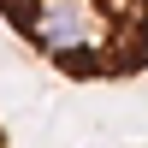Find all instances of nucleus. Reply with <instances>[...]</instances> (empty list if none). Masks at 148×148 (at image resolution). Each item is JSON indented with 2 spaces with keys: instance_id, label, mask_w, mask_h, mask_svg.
I'll list each match as a JSON object with an SVG mask.
<instances>
[{
  "instance_id": "f257e3e1",
  "label": "nucleus",
  "mask_w": 148,
  "mask_h": 148,
  "mask_svg": "<svg viewBox=\"0 0 148 148\" xmlns=\"http://www.w3.org/2000/svg\"><path fill=\"white\" fill-rule=\"evenodd\" d=\"M0 18L71 83H125L148 71V0H0Z\"/></svg>"
},
{
  "instance_id": "f03ea898",
  "label": "nucleus",
  "mask_w": 148,
  "mask_h": 148,
  "mask_svg": "<svg viewBox=\"0 0 148 148\" xmlns=\"http://www.w3.org/2000/svg\"><path fill=\"white\" fill-rule=\"evenodd\" d=\"M0 142H6V130H0Z\"/></svg>"
}]
</instances>
